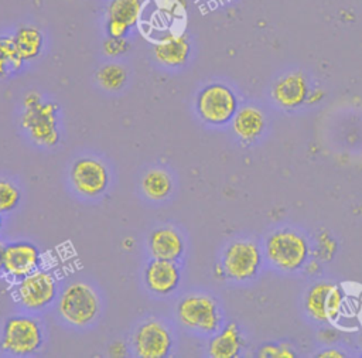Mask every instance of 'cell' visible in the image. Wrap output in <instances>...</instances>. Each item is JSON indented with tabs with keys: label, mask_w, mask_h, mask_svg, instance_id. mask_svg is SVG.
<instances>
[{
	"label": "cell",
	"mask_w": 362,
	"mask_h": 358,
	"mask_svg": "<svg viewBox=\"0 0 362 358\" xmlns=\"http://www.w3.org/2000/svg\"><path fill=\"white\" fill-rule=\"evenodd\" d=\"M143 0H110L107 7L109 18H117L133 27L141 14Z\"/></svg>",
	"instance_id": "44dd1931"
},
{
	"label": "cell",
	"mask_w": 362,
	"mask_h": 358,
	"mask_svg": "<svg viewBox=\"0 0 362 358\" xmlns=\"http://www.w3.org/2000/svg\"><path fill=\"white\" fill-rule=\"evenodd\" d=\"M242 347V337L236 324H228L216 337L209 342L208 351L214 358H232L236 357Z\"/></svg>",
	"instance_id": "2e32d148"
},
{
	"label": "cell",
	"mask_w": 362,
	"mask_h": 358,
	"mask_svg": "<svg viewBox=\"0 0 362 358\" xmlns=\"http://www.w3.org/2000/svg\"><path fill=\"white\" fill-rule=\"evenodd\" d=\"M154 55L167 67H180L189 55V41L184 35L170 34L154 45Z\"/></svg>",
	"instance_id": "5bb4252c"
},
{
	"label": "cell",
	"mask_w": 362,
	"mask_h": 358,
	"mask_svg": "<svg viewBox=\"0 0 362 358\" xmlns=\"http://www.w3.org/2000/svg\"><path fill=\"white\" fill-rule=\"evenodd\" d=\"M41 103V96L37 92H30L25 98H24V106L27 108H34L37 105Z\"/></svg>",
	"instance_id": "1f68e13d"
},
{
	"label": "cell",
	"mask_w": 362,
	"mask_h": 358,
	"mask_svg": "<svg viewBox=\"0 0 362 358\" xmlns=\"http://www.w3.org/2000/svg\"><path fill=\"white\" fill-rule=\"evenodd\" d=\"M42 344V333L40 324L25 316L10 317L3 330L1 350L17 357L35 352Z\"/></svg>",
	"instance_id": "7a4b0ae2"
},
{
	"label": "cell",
	"mask_w": 362,
	"mask_h": 358,
	"mask_svg": "<svg viewBox=\"0 0 362 358\" xmlns=\"http://www.w3.org/2000/svg\"><path fill=\"white\" fill-rule=\"evenodd\" d=\"M266 253L274 266L283 270H294L303 266L307 260L308 245L297 232L277 231L269 236L266 242Z\"/></svg>",
	"instance_id": "3957f363"
},
{
	"label": "cell",
	"mask_w": 362,
	"mask_h": 358,
	"mask_svg": "<svg viewBox=\"0 0 362 358\" xmlns=\"http://www.w3.org/2000/svg\"><path fill=\"white\" fill-rule=\"evenodd\" d=\"M264 126L263 113L253 106L242 108L233 117V130L242 140L256 139Z\"/></svg>",
	"instance_id": "e0dca14e"
},
{
	"label": "cell",
	"mask_w": 362,
	"mask_h": 358,
	"mask_svg": "<svg viewBox=\"0 0 362 358\" xmlns=\"http://www.w3.org/2000/svg\"><path fill=\"white\" fill-rule=\"evenodd\" d=\"M322 96H324V92H322L321 89H318V91H313V92H310V93H308L307 100H308L310 103H315V100H317V102H320V100L322 99Z\"/></svg>",
	"instance_id": "836d02e7"
},
{
	"label": "cell",
	"mask_w": 362,
	"mask_h": 358,
	"mask_svg": "<svg viewBox=\"0 0 362 358\" xmlns=\"http://www.w3.org/2000/svg\"><path fill=\"white\" fill-rule=\"evenodd\" d=\"M4 245L0 242V269H3V255H4Z\"/></svg>",
	"instance_id": "8d00e7d4"
},
{
	"label": "cell",
	"mask_w": 362,
	"mask_h": 358,
	"mask_svg": "<svg viewBox=\"0 0 362 358\" xmlns=\"http://www.w3.org/2000/svg\"><path fill=\"white\" fill-rule=\"evenodd\" d=\"M0 58L4 59L13 69H18L24 61L16 48L14 40L8 37H0Z\"/></svg>",
	"instance_id": "cb8c5ba5"
},
{
	"label": "cell",
	"mask_w": 362,
	"mask_h": 358,
	"mask_svg": "<svg viewBox=\"0 0 362 358\" xmlns=\"http://www.w3.org/2000/svg\"><path fill=\"white\" fill-rule=\"evenodd\" d=\"M184 243L177 231L171 228H158L150 236V252L156 259L175 260L181 256Z\"/></svg>",
	"instance_id": "9a60e30c"
},
{
	"label": "cell",
	"mask_w": 362,
	"mask_h": 358,
	"mask_svg": "<svg viewBox=\"0 0 362 358\" xmlns=\"http://www.w3.org/2000/svg\"><path fill=\"white\" fill-rule=\"evenodd\" d=\"M235 93L222 83H212L204 88L197 99V108L201 117L212 125H222L235 116L236 112Z\"/></svg>",
	"instance_id": "5b68a950"
},
{
	"label": "cell",
	"mask_w": 362,
	"mask_h": 358,
	"mask_svg": "<svg viewBox=\"0 0 362 358\" xmlns=\"http://www.w3.org/2000/svg\"><path fill=\"white\" fill-rule=\"evenodd\" d=\"M147 287L157 294H168L177 289L180 272L174 260L156 259L151 260L144 273Z\"/></svg>",
	"instance_id": "4fadbf2b"
},
{
	"label": "cell",
	"mask_w": 362,
	"mask_h": 358,
	"mask_svg": "<svg viewBox=\"0 0 362 358\" xmlns=\"http://www.w3.org/2000/svg\"><path fill=\"white\" fill-rule=\"evenodd\" d=\"M359 342H361V345H362V333H361V337H359Z\"/></svg>",
	"instance_id": "f35d334b"
},
{
	"label": "cell",
	"mask_w": 362,
	"mask_h": 358,
	"mask_svg": "<svg viewBox=\"0 0 362 358\" xmlns=\"http://www.w3.org/2000/svg\"><path fill=\"white\" fill-rule=\"evenodd\" d=\"M307 79L301 72H288L279 78L273 88V99L283 108H297L308 98Z\"/></svg>",
	"instance_id": "7c38bea8"
},
{
	"label": "cell",
	"mask_w": 362,
	"mask_h": 358,
	"mask_svg": "<svg viewBox=\"0 0 362 358\" xmlns=\"http://www.w3.org/2000/svg\"><path fill=\"white\" fill-rule=\"evenodd\" d=\"M71 180L75 190L86 197L100 195L109 183V174L99 160L83 157L74 163Z\"/></svg>",
	"instance_id": "9c48e42d"
},
{
	"label": "cell",
	"mask_w": 362,
	"mask_h": 358,
	"mask_svg": "<svg viewBox=\"0 0 362 358\" xmlns=\"http://www.w3.org/2000/svg\"><path fill=\"white\" fill-rule=\"evenodd\" d=\"M171 348V335L165 325L151 320L139 327L134 334V350L141 358H163Z\"/></svg>",
	"instance_id": "30bf717a"
},
{
	"label": "cell",
	"mask_w": 362,
	"mask_h": 358,
	"mask_svg": "<svg viewBox=\"0 0 362 358\" xmlns=\"http://www.w3.org/2000/svg\"><path fill=\"white\" fill-rule=\"evenodd\" d=\"M0 226H1V218H0Z\"/></svg>",
	"instance_id": "ab89813d"
},
{
	"label": "cell",
	"mask_w": 362,
	"mask_h": 358,
	"mask_svg": "<svg viewBox=\"0 0 362 358\" xmlns=\"http://www.w3.org/2000/svg\"><path fill=\"white\" fill-rule=\"evenodd\" d=\"M332 286V283L327 282L317 283L308 290L305 296V310L317 321H328L325 314V303Z\"/></svg>",
	"instance_id": "d6986e66"
},
{
	"label": "cell",
	"mask_w": 362,
	"mask_h": 358,
	"mask_svg": "<svg viewBox=\"0 0 362 358\" xmlns=\"http://www.w3.org/2000/svg\"><path fill=\"white\" fill-rule=\"evenodd\" d=\"M307 270L310 272V273H314V270H318V265H317V262L314 260V262H311L308 266H307Z\"/></svg>",
	"instance_id": "d590c367"
},
{
	"label": "cell",
	"mask_w": 362,
	"mask_h": 358,
	"mask_svg": "<svg viewBox=\"0 0 362 358\" xmlns=\"http://www.w3.org/2000/svg\"><path fill=\"white\" fill-rule=\"evenodd\" d=\"M211 1H215V3H226L229 0H211Z\"/></svg>",
	"instance_id": "74e56055"
},
{
	"label": "cell",
	"mask_w": 362,
	"mask_h": 358,
	"mask_svg": "<svg viewBox=\"0 0 362 358\" xmlns=\"http://www.w3.org/2000/svg\"><path fill=\"white\" fill-rule=\"evenodd\" d=\"M262 262L259 248L249 241H238L228 246L222 267L225 276L235 280H246L256 275Z\"/></svg>",
	"instance_id": "8992f818"
},
{
	"label": "cell",
	"mask_w": 362,
	"mask_h": 358,
	"mask_svg": "<svg viewBox=\"0 0 362 358\" xmlns=\"http://www.w3.org/2000/svg\"><path fill=\"white\" fill-rule=\"evenodd\" d=\"M55 115H57L55 103L41 102L34 108L25 109L21 123L35 142L44 146H54L59 140Z\"/></svg>",
	"instance_id": "ba28073f"
},
{
	"label": "cell",
	"mask_w": 362,
	"mask_h": 358,
	"mask_svg": "<svg viewBox=\"0 0 362 358\" xmlns=\"http://www.w3.org/2000/svg\"><path fill=\"white\" fill-rule=\"evenodd\" d=\"M20 201L18 188L6 180H0V212H8L17 207Z\"/></svg>",
	"instance_id": "603a6c76"
},
{
	"label": "cell",
	"mask_w": 362,
	"mask_h": 358,
	"mask_svg": "<svg viewBox=\"0 0 362 358\" xmlns=\"http://www.w3.org/2000/svg\"><path fill=\"white\" fill-rule=\"evenodd\" d=\"M96 79L105 89L117 91L126 82V71L119 64H107L98 71Z\"/></svg>",
	"instance_id": "7402d4cb"
},
{
	"label": "cell",
	"mask_w": 362,
	"mask_h": 358,
	"mask_svg": "<svg viewBox=\"0 0 362 358\" xmlns=\"http://www.w3.org/2000/svg\"><path fill=\"white\" fill-rule=\"evenodd\" d=\"M59 313L74 325H86L99 313V299L88 284L72 283L59 297Z\"/></svg>",
	"instance_id": "6da1fadb"
},
{
	"label": "cell",
	"mask_w": 362,
	"mask_h": 358,
	"mask_svg": "<svg viewBox=\"0 0 362 358\" xmlns=\"http://www.w3.org/2000/svg\"><path fill=\"white\" fill-rule=\"evenodd\" d=\"M40 262L38 249L28 242H16L4 248L3 269L13 277H24L35 272Z\"/></svg>",
	"instance_id": "8fae6325"
},
{
	"label": "cell",
	"mask_w": 362,
	"mask_h": 358,
	"mask_svg": "<svg viewBox=\"0 0 362 358\" xmlns=\"http://www.w3.org/2000/svg\"><path fill=\"white\" fill-rule=\"evenodd\" d=\"M106 30H107L109 37H112V38H124V35L130 30V25L117 18H109Z\"/></svg>",
	"instance_id": "f546056e"
},
{
	"label": "cell",
	"mask_w": 362,
	"mask_h": 358,
	"mask_svg": "<svg viewBox=\"0 0 362 358\" xmlns=\"http://www.w3.org/2000/svg\"><path fill=\"white\" fill-rule=\"evenodd\" d=\"M141 187L148 198L163 200L171 191V178L163 170H151L143 177Z\"/></svg>",
	"instance_id": "ffe728a7"
},
{
	"label": "cell",
	"mask_w": 362,
	"mask_h": 358,
	"mask_svg": "<svg viewBox=\"0 0 362 358\" xmlns=\"http://www.w3.org/2000/svg\"><path fill=\"white\" fill-rule=\"evenodd\" d=\"M127 50H129V42L124 38H112V37H109V40H106L103 42V51L107 55H112V57L122 55Z\"/></svg>",
	"instance_id": "4316f807"
},
{
	"label": "cell",
	"mask_w": 362,
	"mask_h": 358,
	"mask_svg": "<svg viewBox=\"0 0 362 358\" xmlns=\"http://www.w3.org/2000/svg\"><path fill=\"white\" fill-rule=\"evenodd\" d=\"M180 321L192 330L214 333L219 327L221 316L215 300L205 294H189L177 307Z\"/></svg>",
	"instance_id": "277c9868"
},
{
	"label": "cell",
	"mask_w": 362,
	"mask_h": 358,
	"mask_svg": "<svg viewBox=\"0 0 362 358\" xmlns=\"http://www.w3.org/2000/svg\"><path fill=\"white\" fill-rule=\"evenodd\" d=\"M109 354L112 357H123L126 355V347L122 341H116L109 347Z\"/></svg>",
	"instance_id": "4dcf8cb0"
},
{
	"label": "cell",
	"mask_w": 362,
	"mask_h": 358,
	"mask_svg": "<svg viewBox=\"0 0 362 358\" xmlns=\"http://www.w3.org/2000/svg\"><path fill=\"white\" fill-rule=\"evenodd\" d=\"M160 10L171 18L182 17L187 8V0H158Z\"/></svg>",
	"instance_id": "484cf974"
},
{
	"label": "cell",
	"mask_w": 362,
	"mask_h": 358,
	"mask_svg": "<svg viewBox=\"0 0 362 358\" xmlns=\"http://www.w3.org/2000/svg\"><path fill=\"white\" fill-rule=\"evenodd\" d=\"M318 243H320V256L325 260H329L337 249L335 241L327 232H322L318 236Z\"/></svg>",
	"instance_id": "f1b7e54d"
},
{
	"label": "cell",
	"mask_w": 362,
	"mask_h": 358,
	"mask_svg": "<svg viewBox=\"0 0 362 358\" xmlns=\"http://www.w3.org/2000/svg\"><path fill=\"white\" fill-rule=\"evenodd\" d=\"M342 303H344V293L338 286L334 284L331 291L328 293L327 303H325V314L328 321H335L339 317Z\"/></svg>",
	"instance_id": "d4e9b609"
},
{
	"label": "cell",
	"mask_w": 362,
	"mask_h": 358,
	"mask_svg": "<svg viewBox=\"0 0 362 358\" xmlns=\"http://www.w3.org/2000/svg\"><path fill=\"white\" fill-rule=\"evenodd\" d=\"M55 293V279L45 270H35L21 277L16 289L18 301L30 310L44 308L54 300Z\"/></svg>",
	"instance_id": "52a82bcc"
},
{
	"label": "cell",
	"mask_w": 362,
	"mask_h": 358,
	"mask_svg": "<svg viewBox=\"0 0 362 358\" xmlns=\"http://www.w3.org/2000/svg\"><path fill=\"white\" fill-rule=\"evenodd\" d=\"M318 357L320 358H325V357H334V358H342L344 357V354L341 352V351H338V350H325V351H322V352H320L318 354Z\"/></svg>",
	"instance_id": "d6a6232c"
},
{
	"label": "cell",
	"mask_w": 362,
	"mask_h": 358,
	"mask_svg": "<svg viewBox=\"0 0 362 358\" xmlns=\"http://www.w3.org/2000/svg\"><path fill=\"white\" fill-rule=\"evenodd\" d=\"M10 65L4 61V59H1L0 58V76H4L6 74H7V68H8Z\"/></svg>",
	"instance_id": "e575fe53"
},
{
	"label": "cell",
	"mask_w": 362,
	"mask_h": 358,
	"mask_svg": "<svg viewBox=\"0 0 362 358\" xmlns=\"http://www.w3.org/2000/svg\"><path fill=\"white\" fill-rule=\"evenodd\" d=\"M260 357H277V358H291L294 352L287 345H264L259 350Z\"/></svg>",
	"instance_id": "83f0119b"
},
{
	"label": "cell",
	"mask_w": 362,
	"mask_h": 358,
	"mask_svg": "<svg viewBox=\"0 0 362 358\" xmlns=\"http://www.w3.org/2000/svg\"><path fill=\"white\" fill-rule=\"evenodd\" d=\"M16 48L20 57L25 59H34L40 55L42 48V34L34 27H21L13 37Z\"/></svg>",
	"instance_id": "ac0fdd59"
}]
</instances>
